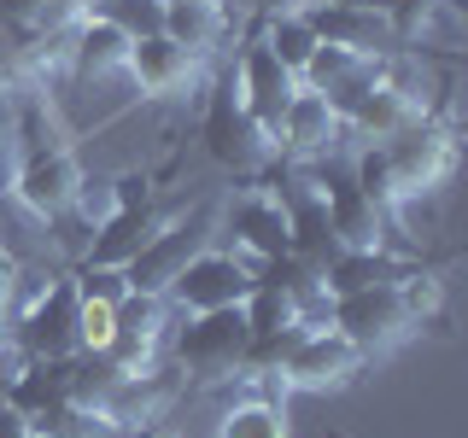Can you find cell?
I'll return each mask as SVG.
<instances>
[{"label":"cell","instance_id":"obj_1","mask_svg":"<svg viewBox=\"0 0 468 438\" xmlns=\"http://www.w3.org/2000/svg\"><path fill=\"white\" fill-rule=\"evenodd\" d=\"M375 146H380V164H387V182H392V204H404L416 193H439L451 182V170H457V129L445 123V111L416 117L410 129Z\"/></svg>","mask_w":468,"mask_h":438},{"label":"cell","instance_id":"obj_2","mask_svg":"<svg viewBox=\"0 0 468 438\" xmlns=\"http://www.w3.org/2000/svg\"><path fill=\"white\" fill-rule=\"evenodd\" d=\"M199 141H205V152H211V164H223L229 175H270L275 170V135L246 111V99L234 94L229 70L211 82V94H205Z\"/></svg>","mask_w":468,"mask_h":438},{"label":"cell","instance_id":"obj_3","mask_svg":"<svg viewBox=\"0 0 468 438\" xmlns=\"http://www.w3.org/2000/svg\"><path fill=\"white\" fill-rule=\"evenodd\" d=\"M246 350H252V328H246L240 304H229V310H194L176 328V362L194 380H205V386L246 374Z\"/></svg>","mask_w":468,"mask_h":438},{"label":"cell","instance_id":"obj_4","mask_svg":"<svg viewBox=\"0 0 468 438\" xmlns=\"http://www.w3.org/2000/svg\"><path fill=\"white\" fill-rule=\"evenodd\" d=\"M363 362L369 357H363L334 321H304V328L292 333L275 380L292 386V391H340V386H351V380L363 374Z\"/></svg>","mask_w":468,"mask_h":438},{"label":"cell","instance_id":"obj_5","mask_svg":"<svg viewBox=\"0 0 468 438\" xmlns=\"http://www.w3.org/2000/svg\"><path fill=\"white\" fill-rule=\"evenodd\" d=\"M77 281L70 275H53L48 287L36 292V298L24 304L18 316H12V328H6V345L18 350V357H77Z\"/></svg>","mask_w":468,"mask_h":438},{"label":"cell","instance_id":"obj_6","mask_svg":"<svg viewBox=\"0 0 468 438\" xmlns=\"http://www.w3.org/2000/svg\"><path fill=\"white\" fill-rule=\"evenodd\" d=\"M328 321L363 350V357H380V350L404 345L410 333H421V321L410 316L399 281H392V287H369V292H340V298L328 304Z\"/></svg>","mask_w":468,"mask_h":438},{"label":"cell","instance_id":"obj_7","mask_svg":"<svg viewBox=\"0 0 468 438\" xmlns=\"http://www.w3.org/2000/svg\"><path fill=\"white\" fill-rule=\"evenodd\" d=\"M211 223H217V204L211 199L187 204L182 216H165V228H158L135 257H129V269H123L129 275V292H170V281L182 275V263L211 240Z\"/></svg>","mask_w":468,"mask_h":438},{"label":"cell","instance_id":"obj_8","mask_svg":"<svg viewBox=\"0 0 468 438\" xmlns=\"http://www.w3.org/2000/svg\"><path fill=\"white\" fill-rule=\"evenodd\" d=\"M252 287H258V263L252 257L199 245V252L182 263V275L170 281L165 298L182 316H194V310H229V304H246V298H252Z\"/></svg>","mask_w":468,"mask_h":438},{"label":"cell","instance_id":"obj_9","mask_svg":"<svg viewBox=\"0 0 468 438\" xmlns=\"http://www.w3.org/2000/svg\"><path fill=\"white\" fill-rule=\"evenodd\" d=\"M77 187H82L77 146H41V152H24V164L12 170L6 199L29 211L36 223H65L70 204H77Z\"/></svg>","mask_w":468,"mask_h":438},{"label":"cell","instance_id":"obj_10","mask_svg":"<svg viewBox=\"0 0 468 438\" xmlns=\"http://www.w3.org/2000/svg\"><path fill=\"white\" fill-rule=\"evenodd\" d=\"M170 310L176 304L165 292H129V298L117 304V316H112V345L100 350V357H112L123 374L153 369L158 345H165V333H170Z\"/></svg>","mask_w":468,"mask_h":438},{"label":"cell","instance_id":"obj_11","mask_svg":"<svg viewBox=\"0 0 468 438\" xmlns=\"http://www.w3.org/2000/svg\"><path fill=\"white\" fill-rule=\"evenodd\" d=\"M229 77H234V94L246 99V111H252L258 123L270 129V135H275V123H282V111L292 106V94L304 88V82L282 65V58H275V53L258 41V29L240 41V53H234V70H229Z\"/></svg>","mask_w":468,"mask_h":438},{"label":"cell","instance_id":"obj_12","mask_svg":"<svg viewBox=\"0 0 468 438\" xmlns=\"http://www.w3.org/2000/svg\"><path fill=\"white\" fill-rule=\"evenodd\" d=\"M322 204H328V228L340 240V252H375L392 245V216L387 204H375L351 175H322Z\"/></svg>","mask_w":468,"mask_h":438},{"label":"cell","instance_id":"obj_13","mask_svg":"<svg viewBox=\"0 0 468 438\" xmlns=\"http://www.w3.org/2000/svg\"><path fill=\"white\" fill-rule=\"evenodd\" d=\"M340 135H346L340 111L322 94H311V88H299L292 106L282 111V123H275V158H287V164H322L340 146Z\"/></svg>","mask_w":468,"mask_h":438},{"label":"cell","instance_id":"obj_14","mask_svg":"<svg viewBox=\"0 0 468 438\" xmlns=\"http://www.w3.org/2000/svg\"><path fill=\"white\" fill-rule=\"evenodd\" d=\"M199 65H205V58H194L182 41H170L165 29H158V36H146V41H129L123 77L135 82V94L165 99V94H182L187 82H199Z\"/></svg>","mask_w":468,"mask_h":438},{"label":"cell","instance_id":"obj_15","mask_svg":"<svg viewBox=\"0 0 468 438\" xmlns=\"http://www.w3.org/2000/svg\"><path fill=\"white\" fill-rule=\"evenodd\" d=\"M229 234L258 269L275 263V257H287V211H282V199H275L270 187H246V193L229 204Z\"/></svg>","mask_w":468,"mask_h":438},{"label":"cell","instance_id":"obj_16","mask_svg":"<svg viewBox=\"0 0 468 438\" xmlns=\"http://www.w3.org/2000/svg\"><path fill=\"white\" fill-rule=\"evenodd\" d=\"M304 12H311L316 41H328V47H351L369 58L399 53V36H392L387 12H375V6H304Z\"/></svg>","mask_w":468,"mask_h":438},{"label":"cell","instance_id":"obj_17","mask_svg":"<svg viewBox=\"0 0 468 438\" xmlns=\"http://www.w3.org/2000/svg\"><path fill=\"white\" fill-rule=\"evenodd\" d=\"M123 65H129V36L112 29L100 12H82L65 41V70L77 82H100V77H123Z\"/></svg>","mask_w":468,"mask_h":438},{"label":"cell","instance_id":"obj_18","mask_svg":"<svg viewBox=\"0 0 468 438\" xmlns=\"http://www.w3.org/2000/svg\"><path fill=\"white\" fill-rule=\"evenodd\" d=\"M158 228H165V216H158L153 204H129V211H112L106 223L88 228V252H82V263H100V269H129V257H135Z\"/></svg>","mask_w":468,"mask_h":438},{"label":"cell","instance_id":"obj_19","mask_svg":"<svg viewBox=\"0 0 468 438\" xmlns=\"http://www.w3.org/2000/svg\"><path fill=\"white\" fill-rule=\"evenodd\" d=\"M234 29L229 0H165V36L182 41L194 58H211Z\"/></svg>","mask_w":468,"mask_h":438},{"label":"cell","instance_id":"obj_20","mask_svg":"<svg viewBox=\"0 0 468 438\" xmlns=\"http://www.w3.org/2000/svg\"><path fill=\"white\" fill-rule=\"evenodd\" d=\"M404 269H410V257H399L392 245H375V252H334L322 263V287H328V298H340V292L392 287Z\"/></svg>","mask_w":468,"mask_h":438},{"label":"cell","instance_id":"obj_21","mask_svg":"<svg viewBox=\"0 0 468 438\" xmlns=\"http://www.w3.org/2000/svg\"><path fill=\"white\" fill-rule=\"evenodd\" d=\"M70 362L77 357H29L18 362V374L6 380V403L24 409V415H41L48 403L70 398Z\"/></svg>","mask_w":468,"mask_h":438},{"label":"cell","instance_id":"obj_22","mask_svg":"<svg viewBox=\"0 0 468 438\" xmlns=\"http://www.w3.org/2000/svg\"><path fill=\"white\" fill-rule=\"evenodd\" d=\"M258 41L270 47L282 65L292 70V77H304V65L316 58V29H311V12H263V24H258Z\"/></svg>","mask_w":468,"mask_h":438},{"label":"cell","instance_id":"obj_23","mask_svg":"<svg viewBox=\"0 0 468 438\" xmlns=\"http://www.w3.org/2000/svg\"><path fill=\"white\" fill-rule=\"evenodd\" d=\"M240 310H246V328H252V339H258V333H282V328H299V321H304L299 298H292L282 281H270V275H258L252 298H246Z\"/></svg>","mask_w":468,"mask_h":438},{"label":"cell","instance_id":"obj_24","mask_svg":"<svg viewBox=\"0 0 468 438\" xmlns=\"http://www.w3.org/2000/svg\"><path fill=\"white\" fill-rule=\"evenodd\" d=\"M217 438H287V409L270 398H246L223 415Z\"/></svg>","mask_w":468,"mask_h":438},{"label":"cell","instance_id":"obj_25","mask_svg":"<svg viewBox=\"0 0 468 438\" xmlns=\"http://www.w3.org/2000/svg\"><path fill=\"white\" fill-rule=\"evenodd\" d=\"M29 427H36V438H106L112 433V421L106 415H88V409L77 403H48L41 415H29Z\"/></svg>","mask_w":468,"mask_h":438},{"label":"cell","instance_id":"obj_26","mask_svg":"<svg viewBox=\"0 0 468 438\" xmlns=\"http://www.w3.org/2000/svg\"><path fill=\"white\" fill-rule=\"evenodd\" d=\"M88 12H100L112 29H123L129 41H146L165 29V0H94Z\"/></svg>","mask_w":468,"mask_h":438},{"label":"cell","instance_id":"obj_27","mask_svg":"<svg viewBox=\"0 0 468 438\" xmlns=\"http://www.w3.org/2000/svg\"><path fill=\"white\" fill-rule=\"evenodd\" d=\"M24 164V135H18V82L0 77V199L12 187V170Z\"/></svg>","mask_w":468,"mask_h":438},{"label":"cell","instance_id":"obj_28","mask_svg":"<svg viewBox=\"0 0 468 438\" xmlns=\"http://www.w3.org/2000/svg\"><path fill=\"white\" fill-rule=\"evenodd\" d=\"M77 298H82V292H77ZM112 316H117V304H100V298L77 304V345L88 350V357H100V350L112 345Z\"/></svg>","mask_w":468,"mask_h":438},{"label":"cell","instance_id":"obj_29","mask_svg":"<svg viewBox=\"0 0 468 438\" xmlns=\"http://www.w3.org/2000/svg\"><path fill=\"white\" fill-rule=\"evenodd\" d=\"M70 281H77L82 298H100V304H123V298H129V275H123V269H100V263H82Z\"/></svg>","mask_w":468,"mask_h":438},{"label":"cell","instance_id":"obj_30","mask_svg":"<svg viewBox=\"0 0 468 438\" xmlns=\"http://www.w3.org/2000/svg\"><path fill=\"white\" fill-rule=\"evenodd\" d=\"M18 292H24V263L0 245V339H6V328H12V316L24 310L18 304Z\"/></svg>","mask_w":468,"mask_h":438},{"label":"cell","instance_id":"obj_31","mask_svg":"<svg viewBox=\"0 0 468 438\" xmlns=\"http://www.w3.org/2000/svg\"><path fill=\"white\" fill-rule=\"evenodd\" d=\"M0 438H36V427H29L24 409H12L6 398H0Z\"/></svg>","mask_w":468,"mask_h":438},{"label":"cell","instance_id":"obj_32","mask_svg":"<svg viewBox=\"0 0 468 438\" xmlns=\"http://www.w3.org/2000/svg\"><path fill=\"white\" fill-rule=\"evenodd\" d=\"M252 6H258V18H263V12H304L311 0H252Z\"/></svg>","mask_w":468,"mask_h":438},{"label":"cell","instance_id":"obj_33","mask_svg":"<svg viewBox=\"0 0 468 438\" xmlns=\"http://www.w3.org/2000/svg\"><path fill=\"white\" fill-rule=\"evenodd\" d=\"M311 6H375V12H387V0H311Z\"/></svg>","mask_w":468,"mask_h":438},{"label":"cell","instance_id":"obj_34","mask_svg":"<svg viewBox=\"0 0 468 438\" xmlns=\"http://www.w3.org/2000/svg\"><path fill=\"white\" fill-rule=\"evenodd\" d=\"M141 438H176V433H141Z\"/></svg>","mask_w":468,"mask_h":438},{"label":"cell","instance_id":"obj_35","mask_svg":"<svg viewBox=\"0 0 468 438\" xmlns=\"http://www.w3.org/2000/svg\"><path fill=\"white\" fill-rule=\"evenodd\" d=\"M88 6H94V0H88Z\"/></svg>","mask_w":468,"mask_h":438}]
</instances>
